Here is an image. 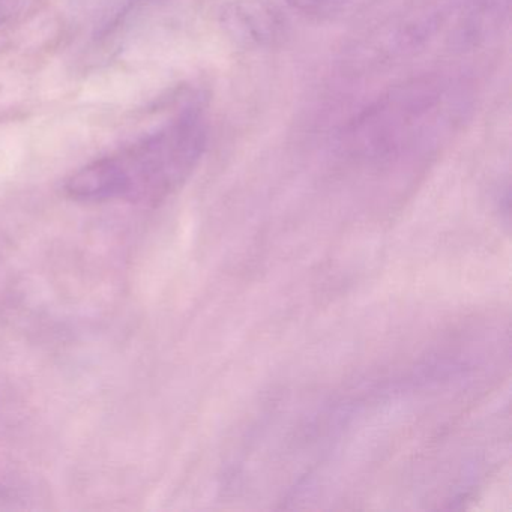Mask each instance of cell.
<instances>
[{"mask_svg":"<svg viewBox=\"0 0 512 512\" xmlns=\"http://www.w3.org/2000/svg\"><path fill=\"white\" fill-rule=\"evenodd\" d=\"M206 140L208 130L199 110H185L136 145L74 173L65 193L77 202H161L190 178Z\"/></svg>","mask_w":512,"mask_h":512,"instance_id":"6da1fadb","label":"cell"},{"mask_svg":"<svg viewBox=\"0 0 512 512\" xmlns=\"http://www.w3.org/2000/svg\"><path fill=\"white\" fill-rule=\"evenodd\" d=\"M344 0H287L290 8L302 14H323L334 10Z\"/></svg>","mask_w":512,"mask_h":512,"instance_id":"8992f818","label":"cell"},{"mask_svg":"<svg viewBox=\"0 0 512 512\" xmlns=\"http://www.w3.org/2000/svg\"><path fill=\"white\" fill-rule=\"evenodd\" d=\"M22 491H26V485L17 473L0 469V502H16L23 500Z\"/></svg>","mask_w":512,"mask_h":512,"instance_id":"5b68a950","label":"cell"},{"mask_svg":"<svg viewBox=\"0 0 512 512\" xmlns=\"http://www.w3.org/2000/svg\"><path fill=\"white\" fill-rule=\"evenodd\" d=\"M511 0H464L460 34L464 43L478 46L499 34L509 17Z\"/></svg>","mask_w":512,"mask_h":512,"instance_id":"277c9868","label":"cell"},{"mask_svg":"<svg viewBox=\"0 0 512 512\" xmlns=\"http://www.w3.org/2000/svg\"><path fill=\"white\" fill-rule=\"evenodd\" d=\"M221 25L236 46L260 50L283 40L287 20L272 0H230L221 11Z\"/></svg>","mask_w":512,"mask_h":512,"instance_id":"3957f363","label":"cell"},{"mask_svg":"<svg viewBox=\"0 0 512 512\" xmlns=\"http://www.w3.org/2000/svg\"><path fill=\"white\" fill-rule=\"evenodd\" d=\"M457 86L421 76L394 86L347 127L349 151L362 160L391 163L427 148L457 122L463 104Z\"/></svg>","mask_w":512,"mask_h":512,"instance_id":"7a4b0ae2","label":"cell"}]
</instances>
